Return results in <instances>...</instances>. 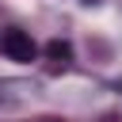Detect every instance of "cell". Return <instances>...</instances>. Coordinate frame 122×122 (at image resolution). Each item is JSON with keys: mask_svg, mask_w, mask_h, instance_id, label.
<instances>
[{"mask_svg": "<svg viewBox=\"0 0 122 122\" xmlns=\"http://www.w3.org/2000/svg\"><path fill=\"white\" fill-rule=\"evenodd\" d=\"M0 50H4V57L15 61V65H30V61L38 57V46H34L30 30H19V27H11V30L0 34Z\"/></svg>", "mask_w": 122, "mask_h": 122, "instance_id": "obj_1", "label": "cell"}, {"mask_svg": "<svg viewBox=\"0 0 122 122\" xmlns=\"http://www.w3.org/2000/svg\"><path fill=\"white\" fill-rule=\"evenodd\" d=\"M46 57L57 61V65H69V61H72V46H69L65 38H53V42H46Z\"/></svg>", "mask_w": 122, "mask_h": 122, "instance_id": "obj_2", "label": "cell"}, {"mask_svg": "<svg viewBox=\"0 0 122 122\" xmlns=\"http://www.w3.org/2000/svg\"><path fill=\"white\" fill-rule=\"evenodd\" d=\"M38 122H61V118H38Z\"/></svg>", "mask_w": 122, "mask_h": 122, "instance_id": "obj_3", "label": "cell"}]
</instances>
